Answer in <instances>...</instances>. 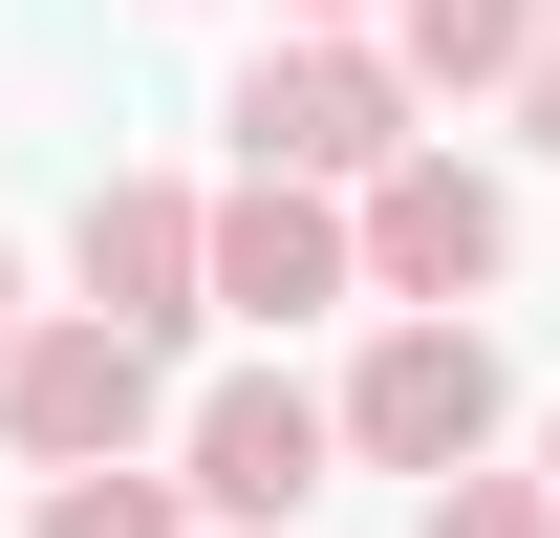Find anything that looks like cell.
Wrapping results in <instances>:
<instances>
[{
  "label": "cell",
  "instance_id": "cell-1",
  "mask_svg": "<svg viewBox=\"0 0 560 538\" xmlns=\"http://www.w3.org/2000/svg\"><path fill=\"white\" fill-rule=\"evenodd\" d=\"M215 130H237V173H324V195H366L388 151H431V86L388 66V22H280L259 66L215 86Z\"/></svg>",
  "mask_w": 560,
  "mask_h": 538
},
{
  "label": "cell",
  "instance_id": "cell-2",
  "mask_svg": "<svg viewBox=\"0 0 560 538\" xmlns=\"http://www.w3.org/2000/svg\"><path fill=\"white\" fill-rule=\"evenodd\" d=\"M173 344L151 324H108V302H44V324L0 344V453L22 473H108V453H173Z\"/></svg>",
  "mask_w": 560,
  "mask_h": 538
},
{
  "label": "cell",
  "instance_id": "cell-3",
  "mask_svg": "<svg viewBox=\"0 0 560 538\" xmlns=\"http://www.w3.org/2000/svg\"><path fill=\"white\" fill-rule=\"evenodd\" d=\"M495 431H517L495 324H475V302H388V324H366V366H346V453H366V473H475Z\"/></svg>",
  "mask_w": 560,
  "mask_h": 538
},
{
  "label": "cell",
  "instance_id": "cell-4",
  "mask_svg": "<svg viewBox=\"0 0 560 538\" xmlns=\"http://www.w3.org/2000/svg\"><path fill=\"white\" fill-rule=\"evenodd\" d=\"M173 473H195L215 538H302V495L346 473V388H302V366H215L173 409Z\"/></svg>",
  "mask_w": 560,
  "mask_h": 538
},
{
  "label": "cell",
  "instance_id": "cell-5",
  "mask_svg": "<svg viewBox=\"0 0 560 538\" xmlns=\"http://www.w3.org/2000/svg\"><path fill=\"white\" fill-rule=\"evenodd\" d=\"M324 302H366V195H324V173H237L215 195V324H324Z\"/></svg>",
  "mask_w": 560,
  "mask_h": 538
},
{
  "label": "cell",
  "instance_id": "cell-6",
  "mask_svg": "<svg viewBox=\"0 0 560 538\" xmlns=\"http://www.w3.org/2000/svg\"><path fill=\"white\" fill-rule=\"evenodd\" d=\"M495 280H517V195H495L453 130L388 151V173H366V302H495Z\"/></svg>",
  "mask_w": 560,
  "mask_h": 538
},
{
  "label": "cell",
  "instance_id": "cell-7",
  "mask_svg": "<svg viewBox=\"0 0 560 538\" xmlns=\"http://www.w3.org/2000/svg\"><path fill=\"white\" fill-rule=\"evenodd\" d=\"M66 280L108 302V324L195 344V324H215V195H195V173H86V215H66Z\"/></svg>",
  "mask_w": 560,
  "mask_h": 538
},
{
  "label": "cell",
  "instance_id": "cell-8",
  "mask_svg": "<svg viewBox=\"0 0 560 538\" xmlns=\"http://www.w3.org/2000/svg\"><path fill=\"white\" fill-rule=\"evenodd\" d=\"M539 22H560V0H388V66H410L431 108H517Z\"/></svg>",
  "mask_w": 560,
  "mask_h": 538
},
{
  "label": "cell",
  "instance_id": "cell-9",
  "mask_svg": "<svg viewBox=\"0 0 560 538\" xmlns=\"http://www.w3.org/2000/svg\"><path fill=\"white\" fill-rule=\"evenodd\" d=\"M22 538H215V517H195V473H173V453H108V473H44Z\"/></svg>",
  "mask_w": 560,
  "mask_h": 538
},
{
  "label": "cell",
  "instance_id": "cell-10",
  "mask_svg": "<svg viewBox=\"0 0 560 538\" xmlns=\"http://www.w3.org/2000/svg\"><path fill=\"white\" fill-rule=\"evenodd\" d=\"M410 538H560V473H495V453H475V473H431Z\"/></svg>",
  "mask_w": 560,
  "mask_h": 538
},
{
  "label": "cell",
  "instance_id": "cell-11",
  "mask_svg": "<svg viewBox=\"0 0 560 538\" xmlns=\"http://www.w3.org/2000/svg\"><path fill=\"white\" fill-rule=\"evenodd\" d=\"M517 151H560V22H539V66H517Z\"/></svg>",
  "mask_w": 560,
  "mask_h": 538
},
{
  "label": "cell",
  "instance_id": "cell-12",
  "mask_svg": "<svg viewBox=\"0 0 560 538\" xmlns=\"http://www.w3.org/2000/svg\"><path fill=\"white\" fill-rule=\"evenodd\" d=\"M22 324H44V302H22V237H0V344H22Z\"/></svg>",
  "mask_w": 560,
  "mask_h": 538
},
{
  "label": "cell",
  "instance_id": "cell-13",
  "mask_svg": "<svg viewBox=\"0 0 560 538\" xmlns=\"http://www.w3.org/2000/svg\"><path fill=\"white\" fill-rule=\"evenodd\" d=\"M280 22H388V0H280Z\"/></svg>",
  "mask_w": 560,
  "mask_h": 538
},
{
  "label": "cell",
  "instance_id": "cell-14",
  "mask_svg": "<svg viewBox=\"0 0 560 538\" xmlns=\"http://www.w3.org/2000/svg\"><path fill=\"white\" fill-rule=\"evenodd\" d=\"M539 473H560V409H539Z\"/></svg>",
  "mask_w": 560,
  "mask_h": 538
}]
</instances>
